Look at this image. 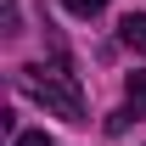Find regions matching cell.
Segmentation results:
<instances>
[{"label":"cell","mask_w":146,"mask_h":146,"mask_svg":"<svg viewBox=\"0 0 146 146\" xmlns=\"http://www.w3.org/2000/svg\"><path fill=\"white\" fill-rule=\"evenodd\" d=\"M118 39H124L135 56H146V17H141V11H129V17L118 23Z\"/></svg>","instance_id":"2"},{"label":"cell","mask_w":146,"mask_h":146,"mask_svg":"<svg viewBox=\"0 0 146 146\" xmlns=\"http://www.w3.org/2000/svg\"><path fill=\"white\" fill-rule=\"evenodd\" d=\"M11 146H51V135H45V129H34V135H17Z\"/></svg>","instance_id":"5"},{"label":"cell","mask_w":146,"mask_h":146,"mask_svg":"<svg viewBox=\"0 0 146 146\" xmlns=\"http://www.w3.org/2000/svg\"><path fill=\"white\" fill-rule=\"evenodd\" d=\"M62 6H68L73 17H96V11H101V6H107V0H62Z\"/></svg>","instance_id":"4"},{"label":"cell","mask_w":146,"mask_h":146,"mask_svg":"<svg viewBox=\"0 0 146 146\" xmlns=\"http://www.w3.org/2000/svg\"><path fill=\"white\" fill-rule=\"evenodd\" d=\"M23 90L34 96L45 112L68 118V124H84V96H79V79H73L62 62H39V68H23Z\"/></svg>","instance_id":"1"},{"label":"cell","mask_w":146,"mask_h":146,"mask_svg":"<svg viewBox=\"0 0 146 146\" xmlns=\"http://www.w3.org/2000/svg\"><path fill=\"white\" fill-rule=\"evenodd\" d=\"M129 107H135V118L146 112V73H135V79H129Z\"/></svg>","instance_id":"3"}]
</instances>
